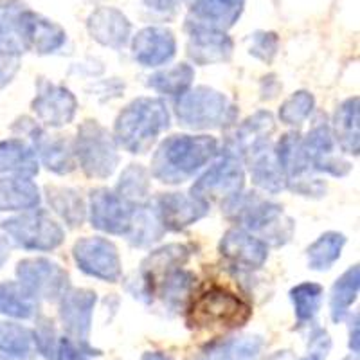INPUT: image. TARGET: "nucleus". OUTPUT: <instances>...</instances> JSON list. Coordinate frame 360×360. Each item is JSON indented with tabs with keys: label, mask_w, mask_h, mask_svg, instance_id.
Segmentation results:
<instances>
[{
	"label": "nucleus",
	"mask_w": 360,
	"mask_h": 360,
	"mask_svg": "<svg viewBox=\"0 0 360 360\" xmlns=\"http://www.w3.org/2000/svg\"><path fill=\"white\" fill-rule=\"evenodd\" d=\"M218 153V139L213 135H169L153 153L150 175L166 186L184 184Z\"/></svg>",
	"instance_id": "nucleus-1"
},
{
	"label": "nucleus",
	"mask_w": 360,
	"mask_h": 360,
	"mask_svg": "<svg viewBox=\"0 0 360 360\" xmlns=\"http://www.w3.org/2000/svg\"><path fill=\"white\" fill-rule=\"evenodd\" d=\"M225 218L259 238L266 247L287 245L294 236L295 224L279 204L259 197L258 193H238L221 202Z\"/></svg>",
	"instance_id": "nucleus-2"
},
{
	"label": "nucleus",
	"mask_w": 360,
	"mask_h": 360,
	"mask_svg": "<svg viewBox=\"0 0 360 360\" xmlns=\"http://www.w3.org/2000/svg\"><path fill=\"white\" fill-rule=\"evenodd\" d=\"M172 124L168 105L159 98L134 99L119 112L114 123L115 144L131 155H144L155 146L160 134Z\"/></svg>",
	"instance_id": "nucleus-3"
},
{
	"label": "nucleus",
	"mask_w": 360,
	"mask_h": 360,
	"mask_svg": "<svg viewBox=\"0 0 360 360\" xmlns=\"http://www.w3.org/2000/svg\"><path fill=\"white\" fill-rule=\"evenodd\" d=\"M250 315L252 310L240 295L218 285L191 295L186 304V323L195 330H236Z\"/></svg>",
	"instance_id": "nucleus-4"
},
{
	"label": "nucleus",
	"mask_w": 360,
	"mask_h": 360,
	"mask_svg": "<svg viewBox=\"0 0 360 360\" xmlns=\"http://www.w3.org/2000/svg\"><path fill=\"white\" fill-rule=\"evenodd\" d=\"M175 117L189 130H218L234 124L238 108L225 94L209 86H195L179 96L175 101Z\"/></svg>",
	"instance_id": "nucleus-5"
},
{
	"label": "nucleus",
	"mask_w": 360,
	"mask_h": 360,
	"mask_svg": "<svg viewBox=\"0 0 360 360\" xmlns=\"http://www.w3.org/2000/svg\"><path fill=\"white\" fill-rule=\"evenodd\" d=\"M72 148L76 162L89 179L107 180L114 175L119 164L117 144L110 131L98 121L86 119L79 124Z\"/></svg>",
	"instance_id": "nucleus-6"
},
{
	"label": "nucleus",
	"mask_w": 360,
	"mask_h": 360,
	"mask_svg": "<svg viewBox=\"0 0 360 360\" xmlns=\"http://www.w3.org/2000/svg\"><path fill=\"white\" fill-rule=\"evenodd\" d=\"M2 229L17 247L33 252H51L65 242V231L47 211L34 209L2 221Z\"/></svg>",
	"instance_id": "nucleus-7"
},
{
	"label": "nucleus",
	"mask_w": 360,
	"mask_h": 360,
	"mask_svg": "<svg viewBox=\"0 0 360 360\" xmlns=\"http://www.w3.org/2000/svg\"><path fill=\"white\" fill-rule=\"evenodd\" d=\"M243 186L245 168L242 160L224 152L218 153L217 160L198 176L189 195L211 205V202H225L233 198L243 191Z\"/></svg>",
	"instance_id": "nucleus-8"
},
{
	"label": "nucleus",
	"mask_w": 360,
	"mask_h": 360,
	"mask_svg": "<svg viewBox=\"0 0 360 360\" xmlns=\"http://www.w3.org/2000/svg\"><path fill=\"white\" fill-rule=\"evenodd\" d=\"M17 278L37 301H60L70 288L69 272L49 258H25L18 262Z\"/></svg>",
	"instance_id": "nucleus-9"
},
{
	"label": "nucleus",
	"mask_w": 360,
	"mask_h": 360,
	"mask_svg": "<svg viewBox=\"0 0 360 360\" xmlns=\"http://www.w3.org/2000/svg\"><path fill=\"white\" fill-rule=\"evenodd\" d=\"M72 258L83 274L103 283H117L123 276L119 250L103 236H83L72 247Z\"/></svg>",
	"instance_id": "nucleus-10"
},
{
	"label": "nucleus",
	"mask_w": 360,
	"mask_h": 360,
	"mask_svg": "<svg viewBox=\"0 0 360 360\" xmlns=\"http://www.w3.org/2000/svg\"><path fill=\"white\" fill-rule=\"evenodd\" d=\"M96 303H98V295L89 288H69L60 299V321L67 337L78 344L79 348L85 349L90 356L101 355L89 342Z\"/></svg>",
	"instance_id": "nucleus-11"
},
{
	"label": "nucleus",
	"mask_w": 360,
	"mask_h": 360,
	"mask_svg": "<svg viewBox=\"0 0 360 360\" xmlns=\"http://www.w3.org/2000/svg\"><path fill=\"white\" fill-rule=\"evenodd\" d=\"M274 148L279 164L287 176L288 188L303 197H323L326 193V186L310 175L314 169L304 155L297 131H288L283 135L278 146Z\"/></svg>",
	"instance_id": "nucleus-12"
},
{
	"label": "nucleus",
	"mask_w": 360,
	"mask_h": 360,
	"mask_svg": "<svg viewBox=\"0 0 360 360\" xmlns=\"http://www.w3.org/2000/svg\"><path fill=\"white\" fill-rule=\"evenodd\" d=\"M31 108L38 123L47 128H63L70 124L78 112V99L63 85L40 78Z\"/></svg>",
	"instance_id": "nucleus-13"
},
{
	"label": "nucleus",
	"mask_w": 360,
	"mask_h": 360,
	"mask_svg": "<svg viewBox=\"0 0 360 360\" xmlns=\"http://www.w3.org/2000/svg\"><path fill=\"white\" fill-rule=\"evenodd\" d=\"M134 207L115 195L114 189L96 188L89 195L90 225L101 233L127 236Z\"/></svg>",
	"instance_id": "nucleus-14"
},
{
	"label": "nucleus",
	"mask_w": 360,
	"mask_h": 360,
	"mask_svg": "<svg viewBox=\"0 0 360 360\" xmlns=\"http://www.w3.org/2000/svg\"><path fill=\"white\" fill-rule=\"evenodd\" d=\"M301 146L314 172H323L332 176H346L352 172V162L337 153L332 127L326 121L314 124L311 130L301 137Z\"/></svg>",
	"instance_id": "nucleus-15"
},
{
	"label": "nucleus",
	"mask_w": 360,
	"mask_h": 360,
	"mask_svg": "<svg viewBox=\"0 0 360 360\" xmlns=\"http://www.w3.org/2000/svg\"><path fill=\"white\" fill-rule=\"evenodd\" d=\"M157 214L160 218L164 231H184L189 225L197 224L207 217L211 205L204 200H198L189 193H160L152 200Z\"/></svg>",
	"instance_id": "nucleus-16"
},
{
	"label": "nucleus",
	"mask_w": 360,
	"mask_h": 360,
	"mask_svg": "<svg viewBox=\"0 0 360 360\" xmlns=\"http://www.w3.org/2000/svg\"><path fill=\"white\" fill-rule=\"evenodd\" d=\"M176 54V38L172 29L148 25L131 40V56L141 67L157 69L169 63Z\"/></svg>",
	"instance_id": "nucleus-17"
},
{
	"label": "nucleus",
	"mask_w": 360,
	"mask_h": 360,
	"mask_svg": "<svg viewBox=\"0 0 360 360\" xmlns=\"http://www.w3.org/2000/svg\"><path fill=\"white\" fill-rule=\"evenodd\" d=\"M245 0H193L186 25L188 29H205L227 33L242 17Z\"/></svg>",
	"instance_id": "nucleus-18"
},
{
	"label": "nucleus",
	"mask_w": 360,
	"mask_h": 360,
	"mask_svg": "<svg viewBox=\"0 0 360 360\" xmlns=\"http://www.w3.org/2000/svg\"><path fill=\"white\" fill-rule=\"evenodd\" d=\"M242 159L245 160L254 186L262 191L278 195L288 188L287 176H285V172L276 155V148L270 143V139L250 148Z\"/></svg>",
	"instance_id": "nucleus-19"
},
{
	"label": "nucleus",
	"mask_w": 360,
	"mask_h": 360,
	"mask_svg": "<svg viewBox=\"0 0 360 360\" xmlns=\"http://www.w3.org/2000/svg\"><path fill=\"white\" fill-rule=\"evenodd\" d=\"M29 11L24 0H0V54L18 58L27 53Z\"/></svg>",
	"instance_id": "nucleus-20"
},
{
	"label": "nucleus",
	"mask_w": 360,
	"mask_h": 360,
	"mask_svg": "<svg viewBox=\"0 0 360 360\" xmlns=\"http://www.w3.org/2000/svg\"><path fill=\"white\" fill-rule=\"evenodd\" d=\"M220 252L234 266L247 270L262 269L269 259V247L242 227H231L221 236Z\"/></svg>",
	"instance_id": "nucleus-21"
},
{
	"label": "nucleus",
	"mask_w": 360,
	"mask_h": 360,
	"mask_svg": "<svg viewBox=\"0 0 360 360\" xmlns=\"http://www.w3.org/2000/svg\"><path fill=\"white\" fill-rule=\"evenodd\" d=\"M86 29L92 40L114 51L123 49L131 37V22L123 11L112 6H103L90 13Z\"/></svg>",
	"instance_id": "nucleus-22"
},
{
	"label": "nucleus",
	"mask_w": 360,
	"mask_h": 360,
	"mask_svg": "<svg viewBox=\"0 0 360 360\" xmlns=\"http://www.w3.org/2000/svg\"><path fill=\"white\" fill-rule=\"evenodd\" d=\"M233 51L234 41L227 33L205 31V29H191L189 31L186 54L197 65L227 63L233 56Z\"/></svg>",
	"instance_id": "nucleus-23"
},
{
	"label": "nucleus",
	"mask_w": 360,
	"mask_h": 360,
	"mask_svg": "<svg viewBox=\"0 0 360 360\" xmlns=\"http://www.w3.org/2000/svg\"><path fill=\"white\" fill-rule=\"evenodd\" d=\"M274 130V115L269 110L256 112V114L249 115L242 124L234 128V131L225 143V153H231V155L242 160V157L249 152L250 148L256 146L258 143H263V141H269Z\"/></svg>",
	"instance_id": "nucleus-24"
},
{
	"label": "nucleus",
	"mask_w": 360,
	"mask_h": 360,
	"mask_svg": "<svg viewBox=\"0 0 360 360\" xmlns=\"http://www.w3.org/2000/svg\"><path fill=\"white\" fill-rule=\"evenodd\" d=\"M31 148L37 153L38 162L44 164L45 168L56 175H69L76 169L72 143H69L62 135H49L44 130L31 143Z\"/></svg>",
	"instance_id": "nucleus-25"
},
{
	"label": "nucleus",
	"mask_w": 360,
	"mask_h": 360,
	"mask_svg": "<svg viewBox=\"0 0 360 360\" xmlns=\"http://www.w3.org/2000/svg\"><path fill=\"white\" fill-rule=\"evenodd\" d=\"M189 256H191V250L182 243H169V245H164L148 254L146 259L141 263L139 274L152 287L153 295H155V288L160 279L169 274L172 270L182 269V265L188 263Z\"/></svg>",
	"instance_id": "nucleus-26"
},
{
	"label": "nucleus",
	"mask_w": 360,
	"mask_h": 360,
	"mask_svg": "<svg viewBox=\"0 0 360 360\" xmlns=\"http://www.w3.org/2000/svg\"><path fill=\"white\" fill-rule=\"evenodd\" d=\"M38 172L40 162L31 144L17 137L0 143V175L33 179Z\"/></svg>",
	"instance_id": "nucleus-27"
},
{
	"label": "nucleus",
	"mask_w": 360,
	"mask_h": 360,
	"mask_svg": "<svg viewBox=\"0 0 360 360\" xmlns=\"http://www.w3.org/2000/svg\"><path fill=\"white\" fill-rule=\"evenodd\" d=\"M265 340L259 335H236L207 344L197 360H258Z\"/></svg>",
	"instance_id": "nucleus-28"
},
{
	"label": "nucleus",
	"mask_w": 360,
	"mask_h": 360,
	"mask_svg": "<svg viewBox=\"0 0 360 360\" xmlns=\"http://www.w3.org/2000/svg\"><path fill=\"white\" fill-rule=\"evenodd\" d=\"M65 29L49 18L41 17L40 13L29 11L27 17V51L41 54H54L65 45Z\"/></svg>",
	"instance_id": "nucleus-29"
},
{
	"label": "nucleus",
	"mask_w": 360,
	"mask_h": 360,
	"mask_svg": "<svg viewBox=\"0 0 360 360\" xmlns=\"http://www.w3.org/2000/svg\"><path fill=\"white\" fill-rule=\"evenodd\" d=\"M40 189L25 176L0 179V211H34L40 207Z\"/></svg>",
	"instance_id": "nucleus-30"
},
{
	"label": "nucleus",
	"mask_w": 360,
	"mask_h": 360,
	"mask_svg": "<svg viewBox=\"0 0 360 360\" xmlns=\"http://www.w3.org/2000/svg\"><path fill=\"white\" fill-rule=\"evenodd\" d=\"M360 110H359V98H349L342 101L337 107L335 115H333L332 134L337 146L344 153L349 155H359L360 146Z\"/></svg>",
	"instance_id": "nucleus-31"
},
{
	"label": "nucleus",
	"mask_w": 360,
	"mask_h": 360,
	"mask_svg": "<svg viewBox=\"0 0 360 360\" xmlns=\"http://www.w3.org/2000/svg\"><path fill=\"white\" fill-rule=\"evenodd\" d=\"M33 330L17 323H0V360L37 359Z\"/></svg>",
	"instance_id": "nucleus-32"
},
{
	"label": "nucleus",
	"mask_w": 360,
	"mask_h": 360,
	"mask_svg": "<svg viewBox=\"0 0 360 360\" xmlns=\"http://www.w3.org/2000/svg\"><path fill=\"white\" fill-rule=\"evenodd\" d=\"M164 234H166V231H164L162 224H160V218L152 202H146V204L139 205V207H134L130 229H128L127 236H124L130 242V245L139 247V249L150 247L155 242H159Z\"/></svg>",
	"instance_id": "nucleus-33"
},
{
	"label": "nucleus",
	"mask_w": 360,
	"mask_h": 360,
	"mask_svg": "<svg viewBox=\"0 0 360 360\" xmlns=\"http://www.w3.org/2000/svg\"><path fill=\"white\" fill-rule=\"evenodd\" d=\"M360 288V269L359 265L349 266L337 281L333 283L332 292H330V317L335 324L344 323L352 314L349 308L359 297Z\"/></svg>",
	"instance_id": "nucleus-34"
},
{
	"label": "nucleus",
	"mask_w": 360,
	"mask_h": 360,
	"mask_svg": "<svg viewBox=\"0 0 360 360\" xmlns=\"http://www.w3.org/2000/svg\"><path fill=\"white\" fill-rule=\"evenodd\" d=\"M45 197L49 202V207L69 227H82L86 218V207L76 189L62 188V186H47Z\"/></svg>",
	"instance_id": "nucleus-35"
},
{
	"label": "nucleus",
	"mask_w": 360,
	"mask_h": 360,
	"mask_svg": "<svg viewBox=\"0 0 360 360\" xmlns=\"http://www.w3.org/2000/svg\"><path fill=\"white\" fill-rule=\"evenodd\" d=\"M346 242H348L346 236L337 231H326L321 234L307 249L308 269L315 270V272H324V270L332 269L339 262Z\"/></svg>",
	"instance_id": "nucleus-36"
},
{
	"label": "nucleus",
	"mask_w": 360,
	"mask_h": 360,
	"mask_svg": "<svg viewBox=\"0 0 360 360\" xmlns=\"http://www.w3.org/2000/svg\"><path fill=\"white\" fill-rule=\"evenodd\" d=\"M0 314L13 319H33L38 314V301L18 281L0 283Z\"/></svg>",
	"instance_id": "nucleus-37"
},
{
	"label": "nucleus",
	"mask_w": 360,
	"mask_h": 360,
	"mask_svg": "<svg viewBox=\"0 0 360 360\" xmlns=\"http://www.w3.org/2000/svg\"><path fill=\"white\" fill-rule=\"evenodd\" d=\"M150 172L144 168L143 164H130L117 180L115 186V195L123 198L131 207H139L146 204L150 197Z\"/></svg>",
	"instance_id": "nucleus-38"
},
{
	"label": "nucleus",
	"mask_w": 360,
	"mask_h": 360,
	"mask_svg": "<svg viewBox=\"0 0 360 360\" xmlns=\"http://www.w3.org/2000/svg\"><path fill=\"white\" fill-rule=\"evenodd\" d=\"M193 79H195V69L189 63H176L152 74L148 78V86L162 96L179 98L191 89Z\"/></svg>",
	"instance_id": "nucleus-39"
},
{
	"label": "nucleus",
	"mask_w": 360,
	"mask_h": 360,
	"mask_svg": "<svg viewBox=\"0 0 360 360\" xmlns=\"http://www.w3.org/2000/svg\"><path fill=\"white\" fill-rule=\"evenodd\" d=\"M193 287H195V274L184 269L172 270L164 276L155 288V295L160 294L162 301L173 310L186 308L191 299Z\"/></svg>",
	"instance_id": "nucleus-40"
},
{
	"label": "nucleus",
	"mask_w": 360,
	"mask_h": 360,
	"mask_svg": "<svg viewBox=\"0 0 360 360\" xmlns=\"http://www.w3.org/2000/svg\"><path fill=\"white\" fill-rule=\"evenodd\" d=\"M324 288L319 283L303 281L290 290V301L294 304V314L299 326H308L314 323L323 304Z\"/></svg>",
	"instance_id": "nucleus-41"
},
{
	"label": "nucleus",
	"mask_w": 360,
	"mask_h": 360,
	"mask_svg": "<svg viewBox=\"0 0 360 360\" xmlns=\"http://www.w3.org/2000/svg\"><path fill=\"white\" fill-rule=\"evenodd\" d=\"M315 108V98L308 90H297L279 107V119L288 127H301Z\"/></svg>",
	"instance_id": "nucleus-42"
},
{
	"label": "nucleus",
	"mask_w": 360,
	"mask_h": 360,
	"mask_svg": "<svg viewBox=\"0 0 360 360\" xmlns=\"http://www.w3.org/2000/svg\"><path fill=\"white\" fill-rule=\"evenodd\" d=\"M33 335L38 355L45 356L47 360H56L60 337H58L53 321H51L49 317H38L37 326H34L33 330Z\"/></svg>",
	"instance_id": "nucleus-43"
},
{
	"label": "nucleus",
	"mask_w": 360,
	"mask_h": 360,
	"mask_svg": "<svg viewBox=\"0 0 360 360\" xmlns=\"http://www.w3.org/2000/svg\"><path fill=\"white\" fill-rule=\"evenodd\" d=\"M278 47L279 38L278 34L272 33V31H256L254 34H250L249 53L252 54L254 58L262 60V62H272L276 54H278Z\"/></svg>",
	"instance_id": "nucleus-44"
},
{
	"label": "nucleus",
	"mask_w": 360,
	"mask_h": 360,
	"mask_svg": "<svg viewBox=\"0 0 360 360\" xmlns=\"http://www.w3.org/2000/svg\"><path fill=\"white\" fill-rule=\"evenodd\" d=\"M332 352V337L326 330L315 326L310 333L307 353L299 360H326Z\"/></svg>",
	"instance_id": "nucleus-45"
},
{
	"label": "nucleus",
	"mask_w": 360,
	"mask_h": 360,
	"mask_svg": "<svg viewBox=\"0 0 360 360\" xmlns=\"http://www.w3.org/2000/svg\"><path fill=\"white\" fill-rule=\"evenodd\" d=\"M56 360H90V355L82 349L76 342L69 339V337H60L58 342Z\"/></svg>",
	"instance_id": "nucleus-46"
},
{
	"label": "nucleus",
	"mask_w": 360,
	"mask_h": 360,
	"mask_svg": "<svg viewBox=\"0 0 360 360\" xmlns=\"http://www.w3.org/2000/svg\"><path fill=\"white\" fill-rule=\"evenodd\" d=\"M18 69V58L0 54V89L8 85Z\"/></svg>",
	"instance_id": "nucleus-47"
},
{
	"label": "nucleus",
	"mask_w": 360,
	"mask_h": 360,
	"mask_svg": "<svg viewBox=\"0 0 360 360\" xmlns=\"http://www.w3.org/2000/svg\"><path fill=\"white\" fill-rule=\"evenodd\" d=\"M186 0H143V4L146 6L150 11L160 13V15H166V13H172L179 8L180 4H184Z\"/></svg>",
	"instance_id": "nucleus-48"
},
{
	"label": "nucleus",
	"mask_w": 360,
	"mask_h": 360,
	"mask_svg": "<svg viewBox=\"0 0 360 360\" xmlns=\"http://www.w3.org/2000/svg\"><path fill=\"white\" fill-rule=\"evenodd\" d=\"M349 319V352H352V355H356L359 356V314H349L348 315Z\"/></svg>",
	"instance_id": "nucleus-49"
},
{
	"label": "nucleus",
	"mask_w": 360,
	"mask_h": 360,
	"mask_svg": "<svg viewBox=\"0 0 360 360\" xmlns=\"http://www.w3.org/2000/svg\"><path fill=\"white\" fill-rule=\"evenodd\" d=\"M141 360H175V359L166 352H144L143 355H141Z\"/></svg>",
	"instance_id": "nucleus-50"
},
{
	"label": "nucleus",
	"mask_w": 360,
	"mask_h": 360,
	"mask_svg": "<svg viewBox=\"0 0 360 360\" xmlns=\"http://www.w3.org/2000/svg\"><path fill=\"white\" fill-rule=\"evenodd\" d=\"M269 360H294V353L288 352V349H279V352L272 353Z\"/></svg>",
	"instance_id": "nucleus-51"
},
{
	"label": "nucleus",
	"mask_w": 360,
	"mask_h": 360,
	"mask_svg": "<svg viewBox=\"0 0 360 360\" xmlns=\"http://www.w3.org/2000/svg\"><path fill=\"white\" fill-rule=\"evenodd\" d=\"M342 360H359V356H356V355H348V356H344Z\"/></svg>",
	"instance_id": "nucleus-52"
}]
</instances>
